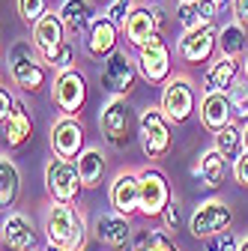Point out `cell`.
Returning a JSON list of instances; mask_svg holds the SVG:
<instances>
[{
    "label": "cell",
    "mask_w": 248,
    "mask_h": 251,
    "mask_svg": "<svg viewBox=\"0 0 248 251\" xmlns=\"http://www.w3.org/2000/svg\"><path fill=\"white\" fill-rule=\"evenodd\" d=\"M212 138H215V141H212V147L219 150L230 165L239 159L242 152H245V129H242V123H239V120L227 123L224 129H222V132H215Z\"/></svg>",
    "instance_id": "obj_25"
},
{
    "label": "cell",
    "mask_w": 248,
    "mask_h": 251,
    "mask_svg": "<svg viewBox=\"0 0 248 251\" xmlns=\"http://www.w3.org/2000/svg\"><path fill=\"white\" fill-rule=\"evenodd\" d=\"M165 24V15H162V6H147V3H138L132 9V15L126 18V27H123V33H126V42L132 48H141L156 30H162Z\"/></svg>",
    "instance_id": "obj_16"
},
{
    "label": "cell",
    "mask_w": 248,
    "mask_h": 251,
    "mask_svg": "<svg viewBox=\"0 0 248 251\" xmlns=\"http://www.w3.org/2000/svg\"><path fill=\"white\" fill-rule=\"evenodd\" d=\"M227 168H230V162H227L215 147H209V150L200 152V159H198V165H195V174H198V179H200L206 188H219V185L224 182V176H227Z\"/></svg>",
    "instance_id": "obj_22"
},
{
    "label": "cell",
    "mask_w": 248,
    "mask_h": 251,
    "mask_svg": "<svg viewBox=\"0 0 248 251\" xmlns=\"http://www.w3.org/2000/svg\"><path fill=\"white\" fill-rule=\"evenodd\" d=\"M135 111L132 105L126 102V96H114L108 93V99L99 111V129L105 135V141L114 147V150H126L135 138Z\"/></svg>",
    "instance_id": "obj_2"
},
{
    "label": "cell",
    "mask_w": 248,
    "mask_h": 251,
    "mask_svg": "<svg viewBox=\"0 0 248 251\" xmlns=\"http://www.w3.org/2000/svg\"><path fill=\"white\" fill-rule=\"evenodd\" d=\"M239 251H248V236H242V242H239Z\"/></svg>",
    "instance_id": "obj_43"
},
{
    "label": "cell",
    "mask_w": 248,
    "mask_h": 251,
    "mask_svg": "<svg viewBox=\"0 0 248 251\" xmlns=\"http://www.w3.org/2000/svg\"><path fill=\"white\" fill-rule=\"evenodd\" d=\"M176 21H179L182 30H195V27L206 24V21L200 18V12H198V0H195V3H189V0H179V3H176Z\"/></svg>",
    "instance_id": "obj_31"
},
{
    "label": "cell",
    "mask_w": 248,
    "mask_h": 251,
    "mask_svg": "<svg viewBox=\"0 0 248 251\" xmlns=\"http://www.w3.org/2000/svg\"><path fill=\"white\" fill-rule=\"evenodd\" d=\"M132 251H149V248H147V239H144V233L135 239V248H132Z\"/></svg>",
    "instance_id": "obj_41"
},
{
    "label": "cell",
    "mask_w": 248,
    "mask_h": 251,
    "mask_svg": "<svg viewBox=\"0 0 248 251\" xmlns=\"http://www.w3.org/2000/svg\"><path fill=\"white\" fill-rule=\"evenodd\" d=\"M174 201L171 182L159 168H144L141 171V215L144 218H162L165 206Z\"/></svg>",
    "instance_id": "obj_11"
},
{
    "label": "cell",
    "mask_w": 248,
    "mask_h": 251,
    "mask_svg": "<svg viewBox=\"0 0 248 251\" xmlns=\"http://www.w3.org/2000/svg\"><path fill=\"white\" fill-rule=\"evenodd\" d=\"M12 108H15V96L3 87V90H0V123H3V120L12 114Z\"/></svg>",
    "instance_id": "obj_40"
},
{
    "label": "cell",
    "mask_w": 248,
    "mask_h": 251,
    "mask_svg": "<svg viewBox=\"0 0 248 251\" xmlns=\"http://www.w3.org/2000/svg\"><path fill=\"white\" fill-rule=\"evenodd\" d=\"M227 96H230V108H233V120L245 123L248 120V78L242 75L230 90H227Z\"/></svg>",
    "instance_id": "obj_29"
},
{
    "label": "cell",
    "mask_w": 248,
    "mask_h": 251,
    "mask_svg": "<svg viewBox=\"0 0 248 251\" xmlns=\"http://www.w3.org/2000/svg\"><path fill=\"white\" fill-rule=\"evenodd\" d=\"M203 242H206V251H239V242H242V236H236V233L227 227V230H222V233H212V236H206Z\"/></svg>",
    "instance_id": "obj_34"
},
{
    "label": "cell",
    "mask_w": 248,
    "mask_h": 251,
    "mask_svg": "<svg viewBox=\"0 0 248 251\" xmlns=\"http://www.w3.org/2000/svg\"><path fill=\"white\" fill-rule=\"evenodd\" d=\"M51 102L57 105L60 114L81 117V108L87 102V78L75 66L66 72H57L51 81Z\"/></svg>",
    "instance_id": "obj_9"
},
{
    "label": "cell",
    "mask_w": 248,
    "mask_h": 251,
    "mask_svg": "<svg viewBox=\"0 0 248 251\" xmlns=\"http://www.w3.org/2000/svg\"><path fill=\"white\" fill-rule=\"evenodd\" d=\"M245 150H248V126H245Z\"/></svg>",
    "instance_id": "obj_44"
},
{
    "label": "cell",
    "mask_w": 248,
    "mask_h": 251,
    "mask_svg": "<svg viewBox=\"0 0 248 251\" xmlns=\"http://www.w3.org/2000/svg\"><path fill=\"white\" fill-rule=\"evenodd\" d=\"M138 3H135V0H105V15L123 30V27H126V18L132 15V9H135Z\"/></svg>",
    "instance_id": "obj_33"
},
{
    "label": "cell",
    "mask_w": 248,
    "mask_h": 251,
    "mask_svg": "<svg viewBox=\"0 0 248 251\" xmlns=\"http://www.w3.org/2000/svg\"><path fill=\"white\" fill-rule=\"evenodd\" d=\"M3 245L9 251H33L36 248V233L33 225L24 212H9L3 218Z\"/></svg>",
    "instance_id": "obj_21"
},
{
    "label": "cell",
    "mask_w": 248,
    "mask_h": 251,
    "mask_svg": "<svg viewBox=\"0 0 248 251\" xmlns=\"http://www.w3.org/2000/svg\"><path fill=\"white\" fill-rule=\"evenodd\" d=\"M245 78H248V57H245Z\"/></svg>",
    "instance_id": "obj_45"
},
{
    "label": "cell",
    "mask_w": 248,
    "mask_h": 251,
    "mask_svg": "<svg viewBox=\"0 0 248 251\" xmlns=\"http://www.w3.org/2000/svg\"><path fill=\"white\" fill-rule=\"evenodd\" d=\"M117 42H120V27L102 12L93 18L90 30L84 33V54L90 60H105L111 51H117Z\"/></svg>",
    "instance_id": "obj_15"
},
{
    "label": "cell",
    "mask_w": 248,
    "mask_h": 251,
    "mask_svg": "<svg viewBox=\"0 0 248 251\" xmlns=\"http://www.w3.org/2000/svg\"><path fill=\"white\" fill-rule=\"evenodd\" d=\"M219 3H222V6H227V3H230V0H219Z\"/></svg>",
    "instance_id": "obj_46"
},
{
    "label": "cell",
    "mask_w": 248,
    "mask_h": 251,
    "mask_svg": "<svg viewBox=\"0 0 248 251\" xmlns=\"http://www.w3.org/2000/svg\"><path fill=\"white\" fill-rule=\"evenodd\" d=\"M75 165H78L84 188H96L105 176V152L99 147H84V152L75 159Z\"/></svg>",
    "instance_id": "obj_26"
},
{
    "label": "cell",
    "mask_w": 248,
    "mask_h": 251,
    "mask_svg": "<svg viewBox=\"0 0 248 251\" xmlns=\"http://www.w3.org/2000/svg\"><path fill=\"white\" fill-rule=\"evenodd\" d=\"M245 75L239 57H230V54H219L209 66H206V75H203V90H230L239 78Z\"/></svg>",
    "instance_id": "obj_20"
},
{
    "label": "cell",
    "mask_w": 248,
    "mask_h": 251,
    "mask_svg": "<svg viewBox=\"0 0 248 251\" xmlns=\"http://www.w3.org/2000/svg\"><path fill=\"white\" fill-rule=\"evenodd\" d=\"M45 63H48V66L54 69V75H57V72H66V69H72V66H75V45L66 39V42L60 45V48H57V51H54V54H51Z\"/></svg>",
    "instance_id": "obj_30"
},
{
    "label": "cell",
    "mask_w": 248,
    "mask_h": 251,
    "mask_svg": "<svg viewBox=\"0 0 248 251\" xmlns=\"http://www.w3.org/2000/svg\"><path fill=\"white\" fill-rule=\"evenodd\" d=\"M138 69H141V78L149 81V84H165L171 78V69H174V54H171V45L165 42L162 30H156L141 48H138Z\"/></svg>",
    "instance_id": "obj_7"
},
{
    "label": "cell",
    "mask_w": 248,
    "mask_h": 251,
    "mask_svg": "<svg viewBox=\"0 0 248 251\" xmlns=\"http://www.w3.org/2000/svg\"><path fill=\"white\" fill-rule=\"evenodd\" d=\"M84 123L78 117H69V114H60V120L51 126V152L60 155V159H69L75 162L78 155L84 152Z\"/></svg>",
    "instance_id": "obj_13"
},
{
    "label": "cell",
    "mask_w": 248,
    "mask_h": 251,
    "mask_svg": "<svg viewBox=\"0 0 248 251\" xmlns=\"http://www.w3.org/2000/svg\"><path fill=\"white\" fill-rule=\"evenodd\" d=\"M45 188L54 201H63V203H78L81 201V174H78V165L69 162V159H54L45 165Z\"/></svg>",
    "instance_id": "obj_8"
},
{
    "label": "cell",
    "mask_w": 248,
    "mask_h": 251,
    "mask_svg": "<svg viewBox=\"0 0 248 251\" xmlns=\"http://www.w3.org/2000/svg\"><path fill=\"white\" fill-rule=\"evenodd\" d=\"M93 236H96L102 245L108 248H126L132 239V225H129V215L123 212H99L96 222H93Z\"/></svg>",
    "instance_id": "obj_19"
},
{
    "label": "cell",
    "mask_w": 248,
    "mask_h": 251,
    "mask_svg": "<svg viewBox=\"0 0 248 251\" xmlns=\"http://www.w3.org/2000/svg\"><path fill=\"white\" fill-rule=\"evenodd\" d=\"M6 66H9V78L15 87H21L24 93H39L48 78H51V66L45 63V57L39 54V48L30 42H15L6 54Z\"/></svg>",
    "instance_id": "obj_1"
},
{
    "label": "cell",
    "mask_w": 248,
    "mask_h": 251,
    "mask_svg": "<svg viewBox=\"0 0 248 251\" xmlns=\"http://www.w3.org/2000/svg\"><path fill=\"white\" fill-rule=\"evenodd\" d=\"M230 12H233V21L248 27V0H230Z\"/></svg>",
    "instance_id": "obj_39"
},
{
    "label": "cell",
    "mask_w": 248,
    "mask_h": 251,
    "mask_svg": "<svg viewBox=\"0 0 248 251\" xmlns=\"http://www.w3.org/2000/svg\"><path fill=\"white\" fill-rule=\"evenodd\" d=\"M144 239H147L149 251H179L174 236H171V230H165V227L162 230H144Z\"/></svg>",
    "instance_id": "obj_35"
},
{
    "label": "cell",
    "mask_w": 248,
    "mask_h": 251,
    "mask_svg": "<svg viewBox=\"0 0 248 251\" xmlns=\"http://www.w3.org/2000/svg\"><path fill=\"white\" fill-rule=\"evenodd\" d=\"M66 24H63V18H60V12H54V9H48L33 27H30V39H33V45L39 48V54L48 60L60 45L66 42Z\"/></svg>",
    "instance_id": "obj_18"
},
{
    "label": "cell",
    "mask_w": 248,
    "mask_h": 251,
    "mask_svg": "<svg viewBox=\"0 0 248 251\" xmlns=\"http://www.w3.org/2000/svg\"><path fill=\"white\" fill-rule=\"evenodd\" d=\"M198 117H200V126L209 135L222 132L227 123H233L230 96H227L224 90H203V96L198 102Z\"/></svg>",
    "instance_id": "obj_14"
},
{
    "label": "cell",
    "mask_w": 248,
    "mask_h": 251,
    "mask_svg": "<svg viewBox=\"0 0 248 251\" xmlns=\"http://www.w3.org/2000/svg\"><path fill=\"white\" fill-rule=\"evenodd\" d=\"M138 75H141L138 60H132V54L126 48H117L102 60L99 81H102V87L108 93H114V96H129L135 90V84H138Z\"/></svg>",
    "instance_id": "obj_5"
},
{
    "label": "cell",
    "mask_w": 248,
    "mask_h": 251,
    "mask_svg": "<svg viewBox=\"0 0 248 251\" xmlns=\"http://www.w3.org/2000/svg\"><path fill=\"white\" fill-rule=\"evenodd\" d=\"M15 6H18L21 21L33 27V24L48 12V0H15Z\"/></svg>",
    "instance_id": "obj_32"
},
{
    "label": "cell",
    "mask_w": 248,
    "mask_h": 251,
    "mask_svg": "<svg viewBox=\"0 0 248 251\" xmlns=\"http://www.w3.org/2000/svg\"><path fill=\"white\" fill-rule=\"evenodd\" d=\"M219 51V27L212 24H200L195 30H182V36L176 39V57L185 66H203L209 63Z\"/></svg>",
    "instance_id": "obj_6"
},
{
    "label": "cell",
    "mask_w": 248,
    "mask_h": 251,
    "mask_svg": "<svg viewBox=\"0 0 248 251\" xmlns=\"http://www.w3.org/2000/svg\"><path fill=\"white\" fill-rule=\"evenodd\" d=\"M219 9H222L219 0H198V12H200V18H203L206 24H212V21H215Z\"/></svg>",
    "instance_id": "obj_38"
},
{
    "label": "cell",
    "mask_w": 248,
    "mask_h": 251,
    "mask_svg": "<svg viewBox=\"0 0 248 251\" xmlns=\"http://www.w3.org/2000/svg\"><path fill=\"white\" fill-rule=\"evenodd\" d=\"M111 206L123 215L141 212V171H120L111 182Z\"/></svg>",
    "instance_id": "obj_17"
},
{
    "label": "cell",
    "mask_w": 248,
    "mask_h": 251,
    "mask_svg": "<svg viewBox=\"0 0 248 251\" xmlns=\"http://www.w3.org/2000/svg\"><path fill=\"white\" fill-rule=\"evenodd\" d=\"M57 12H60V18H63L66 30L75 33V36H84L90 30V24H93V18H96L90 0H63Z\"/></svg>",
    "instance_id": "obj_23"
},
{
    "label": "cell",
    "mask_w": 248,
    "mask_h": 251,
    "mask_svg": "<svg viewBox=\"0 0 248 251\" xmlns=\"http://www.w3.org/2000/svg\"><path fill=\"white\" fill-rule=\"evenodd\" d=\"M189 3H195V0H189Z\"/></svg>",
    "instance_id": "obj_47"
},
{
    "label": "cell",
    "mask_w": 248,
    "mask_h": 251,
    "mask_svg": "<svg viewBox=\"0 0 248 251\" xmlns=\"http://www.w3.org/2000/svg\"><path fill=\"white\" fill-rule=\"evenodd\" d=\"M230 225H233V212L219 198H209V201L198 203L195 212H192V218H189V230H192L195 239H206L212 233H222Z\"/></svg>",
    "instance_id": "obj_12"
},
{
    "label": "cell",
    "mask_w": 248,
    "mask_h": 251,
    "mask_svg": "<svg viewBox=\"0 0 248 251\" xmlns=\"http://www.w3.org/2000/svg\"><path fill=\"white\" fill-rule=\"evenodd\" d=\"M162 225H165V230H179V203H176V198L165 206V212H162Z\"/></svg>",
    "instance_id": "obj_37"
},
{
    "label": "cell",
    "mask_w": 248,
    "mask_h": 251,
    "mask_svg": "<svg viewBox=\"0 0 248 251\" xmlns=\"http://www.w3.org/2000/svg\"><path fill=\"white\" fill-rule=\"evenodd\" d=\"M162 111L168 114V120L174 126H182L189 123V117L195 114V105H198V90H195V81L185 75V72H176L165 81V90H162Z\"/></svg>",
    "instance_id": "obj_4"
},
{
    "label": "cell",
    "mask_w": 248,
    "mask_h": 251,
    "mask_svg": "<svg viewBox=\"0 0 248 251\" xmlns=\"http://www.w3.org/2000/svg\"><path fill=\"white\" fill-rule=\"evenodd\" d=\"M3 138H6L9 147H24L30 138H33V123H30V114H27V108L18 99H15L12 114L3 120Z\"/></svg>",
    "instance_id": "obj_24"
},
{
    "label": "cell",
    "mask_w": 248,
    "mask_h": 251,
    "mask_svg": "<svg viewBox=\"0 0 248 251\" xmlns=\"http://www.w3.org/2000/svg\"><path fill=\"white\" fill-rule=\"evenodd\" d=\"M230 174H233V179H236V185H242V188H248V150L239 155V159L230 165Z\"/></svg>",
    "instance_id": "obj_36"
},
{
    "label": "cell",
    "mask_w": 248,
    "mask_h": 251,
    "mask_svg": "<svg viewBox=\"0 0 248 251\" xmlns=\"http://www.w3.org/2000/svg\"><path fill=\"white\" fill-rule=\"evenodd\" d=\"M18 188H21V176H18V168L9 155L3 152L0 159V206H12L15 198H18Z\"/></svg>",
    "instance_id": "obj_27"
},
{
    "label": "cell",
    "mask_w": 248,
    "mask_h": 251,
    "mask_svg": "<svg viewBox=\"0 0 248 251\" xmlns=\"http://www.w3.org/2000/svg\"><path fill=\"white\" fill-rule=\"evenodd\" d=\"M33 251H36V248H33Z\"/></svg>",
    "instance_id": "obj_48"
},
{
    "label": "cell",
    "mask_w": 248,
    "mask_h": 251,
    "mask_svg": "<svg viewBox=\"0 0 248 251\" xmlns=\"http://www.w3.org/2000/svg\"><path fill=\"white\" fill-rule=\"evenodd\" d=\"M45 251H66V248H63V245H54V242H48V245H45Z\"/></svg>",
    "instance_id": "obj_42"
},
{
    "label": "cell",
    "mask_w": 248,
    "mask_h": 251,
    "mask_svg": "<svg viewBox=\"0 0 248 251\" xmlns=\"http://www.w3.org/2000/svg\"><path fill=\"white\" fill-rule=\"evenodd\" d=\"M245 30L248 27H242L239 21H230V24H224L222 30H219V54H230V57H239V54H245Z\"/></svg>",
    "instance_id": "obj_28"
},
{
    "label": "cell",
    "mask_w": 248,
    "mask_h": 251,
    "mask_svg": "<svg viewBox=\"0 0 248 251\" xmlns=\"http://www.w3.org/2000/svg\"><path fill=\"white\" fill-rule=\"evenodd\" d=\"M171 120L168 114L162 111V105H149L141 111L138 117V138H141V150L149 162H156V159H165L168 150H171Z\"/></svg>",
    "instance_id": "obj_3"
},
{
    "label": "cell",
    "mask_w": 248,
    "mask_h": 251,
    "mask_svg": "<svg viewBox=\"0 0 248 251\" xmlns=\"http://www.w3.org/2000/svg\"><path fill=\"white\" fill-rule=\"evenodd\" d=\"M78 222H81V212H75V203H63V201H54L45 206V215H42V230H45V242H54V245H69V239L75 236L78 230Z\"/></svg>",
    "instance_id": "obj_10"
}]
</instances>
